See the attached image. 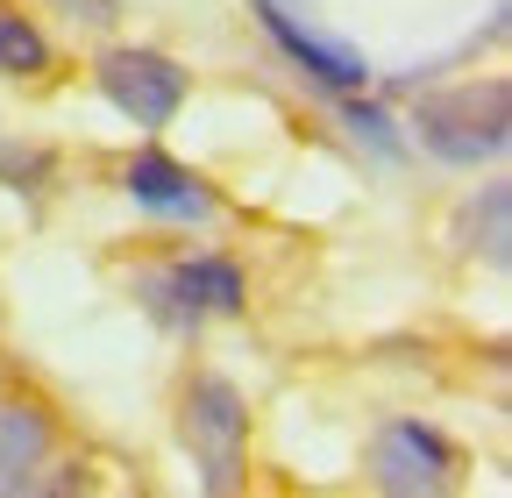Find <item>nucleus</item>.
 I'll return each mask as SVG.
<instances>
[{
    "mask_svg": "<svg viewBox=\"0 0 512 498\" xmlns=\"http://www.w3.org/2000/svg\"><path fill=\"white\" fill-rule=\"evenodd\" d=\"M185 442L192 456L207 463V491H228L235 470H242V434H249V413H242V392L228 378H192L185 392Z\"/></svg>",
    "mask_w": 512,
    "mask_h": 498,
    "instance_id": "nucleus-3",
    "label": "nucleus"
},
{
    "mask_svg": "<svg viewBox=\"0 0 512 498\" xmlns=\"http://www.w3.org/2000/svg\"><path fill=\"white\" fill-rule=\"evenodd\" d=\"M72 22H114V0H57Z\"/></svg>",
    "mask_w": 512,
    "mask_h": 498,
    "instance_id": "nucleus-12",
    "label": "nucleus"
},
{
    "mask_svg": "<svg viewBox=\"0 0 512 498\" xmlns=\"http://www.w3.org/2000/svg\"><path fill=\"white\" fill-rule=\"evenodd\" d=\"M420 143L441 157V164H491L505 143H512V93L505 79H484V86H456V93H434L420 100Z\"/></svg>",
    "mask_w": 512,
    "mask_h": 498,
    "instance_id": "nucleus-1",
    "label": "nucleus"
},
{
    "mask_svg": "<svg viewBox=\"0 0 512 498\" xmlns=\"http://www.w3.org/2000/svg\"><path fill=\"white\" fill-rule=\"evenodd\" d=\"M43 171H50L43 150H0V178H15V185H22V178H43Z\"/></svg>",
    "mask_w": 512,
    "mask_h": 498,
    "instance_id": "nucleus-11",
    "label": "nucleus"
},
{
    "mask_svg": "<svg viewBox=\"0 0 512 498\" xmlns=\"http://www.w3.org/2000/svg\"><path fill=\"white\" fill-rule=\"evenodd\" d=\"M256 15H264V29H271V43L292 57V65L306 72V79H320L328 93H363L370 86V65L349 50V43H335V36H320V29H306L299 15H285L278 0H256Z\"/></svg>",
    "mask_w": 512,
    "mask_h": 498,
    "instance_id": "nucleus-4",
    "label": "nucleus"
},
{
    "mask_svg": "<svg viewBox=\"0 0 512 498\" xmlns=\"http://www.w3.org/2000/svg\"><path fill=\"white\" fill-rule=\"evenodd\" d=\"M100 93L136 121V129H164V121L185 107V65L164 50H143V43H114L100 50V65H93Z\"/></svg>",
    "mask_w": 512,
    "mask_h": 498,
    "instance_id": "nucleus-2",
    "label": "nucleus"
},
{
    "mask_svg": "<svg viewBox=\"0 0 512 498\" xmlns=\"http://www.w3.org/2000/svg\"><path fill=\"white\" fill-rule=\"evenodd\" d=\"M50 456V413L43 406H0V491H22Z\"/></svg>",
    "mask_w": 512,
    "mask_h": 498,
    "instance_id": "nucleus-7",
    "label": "nucleus"
},
{
    "mask_svg": "<svg viewBox=\"0 0 512 498\" xmlns=\"http://www.w3.org/2000/svg\"><path fill=\"white\" fill-rule=\"evenodd\" d=\"M171 299L185 314H235L242 306V271L228 257H192L171 271Z\"/></svg>",
    "mask_w": 512,
    "mask_h": 498,
    "instance_id": "nucleus-8",
    "label": "nucleus"
},
{
    "mask_svg": "<svg viewBox=\"0 0 512 498\" xmlns=\"http://www.w3.org/2000/svg\"><path fill=\"white\" fill-rule=\"evenodd\" d=\"M342 121H349V129H356L370 150H384V157L399 150V136H392V114H384V107H370V100H349V107H342Z\"/></svg>",
    "mask_w": 512,
    "mask_h": 498,
    "instance_id": "nucleus-10",
    "label": "nucleus"
},
{
    "mask_svg": "<svg viewBox=\"0 0 512 498\" xmlns=\"http://www.w3.org/2000/svg\"><path fill=\"white\" fill-rule=\"evenodd\" d=\"M0 72L8 79H43L50 72V36L15 8V0H0Z\"/></svg>",
    "mask_w": 512,
    "mask_h": 498,
    "instance_id": "nucleus-9",
    "label": "nucleus"
},
{
    "mask_svg": "<svg viewBox=\"0 0 512 498\" xmlns=\"http://www.w3.org/2000/svg\"><path fill=\"white\" fill-rule=\"evenodd\" d=\"M370 470H377L384 491H441L448 470H456V449L420 420H392L377 434V449H370Z\"/></svg>",
    "mask_w": 512,
    "mask_h": 498,
    "instance_id": "nucleus-5",
    "label": "nucleus"
},
{
    "mask_svg": "<svg viewBox=\"0 0 512 498\" xmlns=\"http://www.w3.org/2000/svg\"><path fill=\"white\" fill-rule=\"evenodd\" d=\"M121 185H128V200H136V207H150V214H178V221H200V214H214V193H207V185L192 178L178 157H164V150L128 157Z\"/></svg>",
    "mask_w": 512,
    "mask_h": 498,
    "instance_id": "nucleus-6",
    "label": "nucleus"
}]
</instances>
